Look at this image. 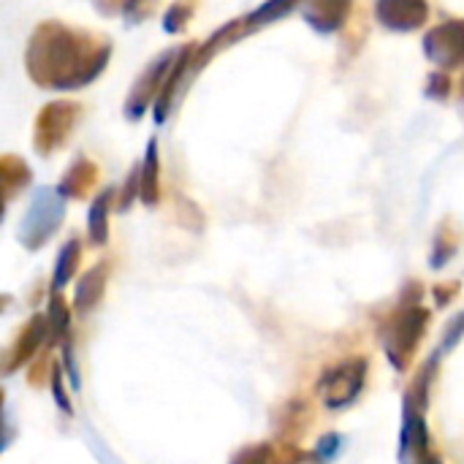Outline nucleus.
<instances>
[{
	"label": "nucleus",
	"mask_w": 464,
	"mask_h": 464,
	"mask_svg": "<svg viewBox=\"0 0 464 464\" xmlns=\"http://www.w3.org/2000/svg\"><path fill=\"white\" fill-rule=\"evenodd\" d=\"M111 46L92 41L90 33L71 30L60 22H44L27 46L30 76L52 90H76L90 84L106 65Z\"/></svg>",
	"instance_id": "nucleus-1"
},
{
	"label": "nucleus",
	"mask_w": 464,
	"mask_h": 464,
	"mask_svg": "<svg viewBox=\"0 0 464 464\" xmlns=\"http://www.w3.org/2000/svg\"><path fill=\"white\" fill-rule=\"evenodd\" d=\"M65 215V196L54 188H44L33 196V204L19 226V239L27 250H38L52 239Z\"/></svg>",
	"instance_id": "nucleus-2"
},
{
	"label": "nucleus",
	"mask_w": 464,
	"mask_h": 464,
	"mask_svg": "<svg viewBox=\"0 0 464 464\" xmlns=\"http://www.w3.org/2000/svg\"><path fill=\"white\" fill-rule=\"evenodd\" d=\"M427 321H430V313L419 307V302L413 304H405L394 318H392V326L386 332V353H389V362L397 367V370H405L408 367V359L416 353L424 332H427Z\"/></svg>",
	"instance_id": "nucleus-3"
},
{
	"label": "nucleus",
	"mask_w": 464,
	"mask_h": 464,
	"mask_svg": "<svg viewBox=\"0 0 464 464\" xmlns=\"http://www.w3.org/2000/svg\"><path fill=\"white\" fill-rule=\"evenodd\" d=\"M179 54H182V49H169V52H163V54H160L155 63H150L147 71L136 79V84L130 87V95H128V101H125V117H128V120H139V117L147 111V106L152 103V98L163 92V87H166V82H169V76H171L177 60H179Z\"/></svg>",
	"instance_id": "nucleus-4"
},
{
	"label": "nucleus",
	"mask_w": 464,
	"mask_h": 464,
	"mask_svg": "<svg viewBox=\"0 0 464 464\" xmlns=\"http://www.w3.org/2000/svg\"><path fill=\"white\" fill-rule=\"evenodd\" d=\"M364 378H367V362L364 359H351V362L337 364L321 381L324 402L329 408H345V405H351L359 397V392L364 389Z\"/></svg>",
	"instance_id": "nucleus-5"
},
{
	"label": "nucleus",
	"mask_w": 464,
	"mask_h": 464,
	"mask_svg": "<svg viewBox=\"0 0 464 464\" xmlns=\"http://www.w3.org/2000/svg\"><path fill=\"white\" fill-rule=\"evenodd\" d=\"M76 117H79L76 103H49L35 120V147H38V152L49 155L52 150H57L68 139Z\"/></svg>",
	"instance_id": "nucleus-6"
},
{
	"label": "nucleus",
	"mask_w": 464,
	"mask_h": 464,
	"mask_svg": "<svg viewBox=\"0 0 464 464\" xmlns=\"http://www.w3.org/2000/svg\"><path fill=\"white\" fill-rule=\"evenodd\" d=\"M424 52L440 68H464V19H451L430 30Z\"/></svg>",
	"instance_id": "nucleus-7"
},
{
	"label": "nucleus",
	"mask_w": 464,
	"mask_h": 464,
	"mask_svg": "<svg viewBox=\"0 0 464 464\" xmlns=\"http://www.w3.org/2000/svg\"><path fill=\"white\" fill-rule=\"evenodd\" d=\"M375 16L389 30L411 33V30H419L427 22L430 5H427V0H378Z\"/></svg>",
	"instance_id": "nucleus-8"
},
{
	"label": "nucleus",
	"mask_w": 464,
	"mask_h": 464,
	"mask_svg": "<svg viewBox=\"0 0 464 464\" xmlns=\"http://www.w3.org/2000/svg\"><path fill=\"white\" fill-rule=\"evenodd\" d=\"M304 22L318 33H334L351 14V0H304Z\"/></svg>",
	"instance_id": "nucleus-9"
},
{
	"label": "nucleus",
	"mask_w": 464,
	"mask_h": 464,
	"mask_svg": "<svg viewBox=\"0 0 464 464\" xmlns=\"http://www.w3.org/2000/svg\"><path fill=\"white\" fill-rule=\"evenodd\" d=\"M95 179H98L95 163L87 160V158H76V160L71 163V169L65 171V177H63L60 193H63V196H71V198H82V196L95 185Z\"/></svg>",
	"instance_id": "nucleus-10"
},
{
	"label": "nucleus",
	"mask_w": 464,
	"mask_h": 464,
	"mask_svg": "<svg viewBox=\"0 0 464 464\" xmlns=\"http://www.w3.org/2000/svg\"><path fill=\"white\" fill-rule=\"evenodd\" d=\"M103 288H106V266L98 264V266H92V269L82 277V283L76 285V299H73L76 310H79V313H90V310L101 302Z\"/></svg>",
	"instance_id": "nucleus-11"
},
{
	"label": "nucleus",
	"mask_w": 464,
	"mask_h": 464,
	"mask_svg": "<svg viewBox=\"0 0 464 464\" xmlns=\"http://www.w3.org/2000/svg\"><path fill=\"white\" fill-rule=\"evenodd\" d=\"M109 201H111V193H101L92 207H90V215H87V231H90V239L92 245H103L106 237H109Z\"/></svg>",
	"instance_id": "nucleus-12"
},
{
	"label": "nucleus",
	"mask_w": 464,
	"mask_h": 464,
	"mask_svg": "<svg viewBox=\"0 0 464 464\" xmlns=\"http://www.w3.org/2000/svg\"><path fill=\"white\" fill-rule=\"evenodd\" d=\"M158 144L155 139L147 144V158H144V169H141V198L144 204H158Z\"/></svg>",
	"instance_id": "nucleus-13"
},
{
	"label": "nucleus",
	"mask_w": 464,
	"mask_h": 464,
	"mask_svg": "<svg viewBox=\"0 0 464 464\" xmlns=\"http://www.w3.org/2000/svg\"><path fill=\"white\" fill-rule=\"evenodd\" d=\"M299 3H304V0H266L258 11L245 16V24H247V30H256V27L269 24V22H275L280 16H288Z\"/></svg>",
	"instance_id": "nucleus-14"
},
{
	"label": "nucleus",
	"mask_w": 464,
	"mask_h": 464,
	"mask_svg": "<svg viewBox=\"0 0 464 464\" xmlns=\"http://www.w3.org/2000/svg\"><path fill=\"white\" fill-rule=\"evenodd\" d=\"M79 256H82V250H79V242H76V239H71V242L60 250L57 264H54V280H52V288H54V291H60V288L73 277V272H76V266H79Z\"/></svg>",
	"instance_id": "nucleus-15"
},
{
	"label": "nucleus",
	"mask_w": 464,
	"mask_h": 464,
	"mask_svg": "<svg viewBox=\"0 0 464 464\" xmlns=\"http://www.w3.org/2000/svg\"><path fill=\"white\" fill-rule=\"evenodd\" d=\"M46 321H49V329H52V334H54V337H60V334H65V332H68V321H71V315H68V307L63 304V299H60V296H52V302H49V313H46Z\"/></svg>",
	"instance_id": "nucleus-16"
},
{
	"label": "nucleus",
	"mask_w": 464,
	"mask_h": 464,
	"mask_svg": "<svg viewBox=\"0 0 464 464\" xmlns=\"http://www.w3.org/2000/svg\"><path fill=\"white\" fill-rule=\"evenodd\" d=\"M190 14H193V3H185V0L174 3V5L169 8V14H166V22H163L166 33H179V30H185Z\"/></svg>",
	"instance_id": "nucleus-17"
},
{
	"label": "nucleus",
	"mask_w": 464,
	"mask_h": 464,
	"mask_svg": "<svg viewBox=\"0 0 464 464\" xmlns=\"http://www.w3.org/2000/svg\"><path fill=\"white\" fill-rule=\"evenodd\" d=\"M30 182V171H27V166L19 160L16 163V171H8V163L3 160V185H5V198H11L14 196V185L16 188H24Z\"/></svg>",
	"instance_id": "nucleus-18"
},
{
	"label": "nucleus",
	"mask_w": 464,
	"mask_h": 464,
	"mask_svg": "<svg viewBox=\"0 0 464 464\" xmlns=\"http://www.w3.org/2000/svg\"><path fill=\"white\" fill-rule=\"evenodd\" d=\"M231 464H275V451L269 446H250L239 451Z\"/></svg>",
	"instance_id": "nucleus-19"
},
{
	"label": "nucleus",
	"mask_w": 464,
	"mask_h": 464,
	"mask_svg": "<svg viewBox=\"0 0 464 464\" xmlns=\"http://www.w3.org/2000/svg\"><path fill=\"white\" fill-rule=\"evenodd\" d=\"M430 98H438V101H446L451 95V79L446 73H432L430 76V90H427Z\"/></svg>",
	"instance_id": "nucleus-20"
},
{
	"label": "nucleus",
	"mask_w": 464,
	"mask_h": 464,
	"mask_svg": "<svg viewBox=\"0 0 464 464\" xmlns=\"http://www.w3.org/2000/svg\"><path fill=\"white\" fill-rule=\"evenodd\" d=\"M340 451H343V438H340V435H326V438L318 443V459H321V462H332Z\"/></svg>",
	"instance_id": "nucleus-21"
},
{
	"label": "nucleus",
	"mask_w": 464,
	"mask_h": 464,
	"mask_svg": "<svg viewBox=\"0 0 464 464\" xmlns=\"http://www.w3.org/2000/svg\"><path fill=\"white\" fill-rule=\"evenodd\" d=\"M52 389H54V400H57V405H60L65 413H71L68 397H63V381H60V372H57V370L52 372Z\"/></svg>",
	"instance_id": "nucleus-22"
}]
</instances>
